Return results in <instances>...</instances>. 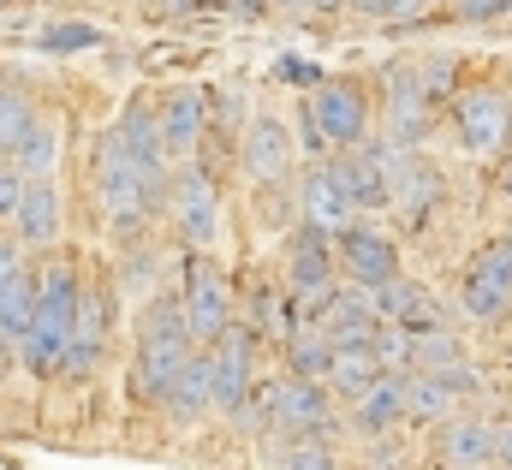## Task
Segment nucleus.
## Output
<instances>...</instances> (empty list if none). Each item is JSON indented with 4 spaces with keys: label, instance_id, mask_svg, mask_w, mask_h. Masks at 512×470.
<instances>
[{
    "label": "nucleus",
    "instance_id": "nucleus-1",
    "mask_svg": "<svg viewBox=\"0 0 512 470\" xmlns=\"http://www.w3.org/2000/svg\"><path fill=\"white\" fill-rule=\"evenodd\" d=\"M191 357H197V340H191L185 304H173V298L149 304L143 328H137V393L143 399H167Z\"/></svg>",
    "mask_w": 512,
    "mask_h": 470
},
{
    "label": "nucleus",
    "instance_id": "nucleus-2",
    "mask_svg": "<svg viewBox=\"0 0 512 470\" xmlns=\"http://www.w3.org/2000/svg\"><path fill=\"white\" fill-rule=\"evenodd\" d=\"M96 185H102V209H108V215H114V227H126V233H131V227H143V221L161 209V197H167V191H161V185H155V179H149V173L126 155L120 131H108V137H102Z\"/></svg>",
    "mask_w": 512,
    "mask_h": 470
},
{
    "label": "nucleus",
    "instance_id": "nucleus-3",
    "mask_svg": "<svg viewBox=\"0 0 512 470\" xmlns=\"http://www.w3.org/2000/svg\"><path fill=\"white\" fill-rule=\"evenodd\" d=\"M328 167H334L340 191L352 197V209H387L399 167H405V149L399 143H358V149H340Z\"/></svg>",
    "mask_w": 512,
    "mask_h": 470
},
{
    "label": "nucleus",
    "instance_id": "nucleus-4",
    "mask_svg": "<svg viewBox=\"0 0 512 470\" xmlns=\"http://www.w3.org/2000/svg\"><path fill=\"white\" fill-rule=\"evenodd\" d=\"M185 322H191V340H203V346H215L227 328H233V292H227V280H221V268L215 262H203V256H191L185 262Z\"/></svg>",
    "mask_w": 512,
    "mask_h": 470
},
{
    "label": "nucleus",
    "instance_id": "nucleus-5",
    "mask_svg": "<svg viewBox=\"0 0 512 470\" xmlns=\"http://www.w3.org/2000/svg\"><path fill=\"white\" fill-rule=\"evenodd\" d=\"M286 292H292V304H298V316H304V322H316V316L334 304V262H328V244H322L316 227H304V233L292 238Z\"/></svg>",
    "mask_w": 512,
    "mask_h": 470
},
{
    "label": "nucleus",
    "instance_id": "nucleus-6",
    "mask_svg": "<svg viewBox=\"0 0 512 470\" xmlns=\"http://www.w3.org/2000/svg\"><path fill=\"white\" fill-rule=\"evenodd\" d=\"M459 298H465V310H471L477 322H501V316H512V244L507 238H501V244H483V250L471 256Z\"/></svg>",
    "mask_w": 512,
    "mask_h": 470
},
{
    "label": "nucleus",
    "instance_id": "nucleus-7",
    "mask_svg": "<svg viewBox=\"0 0 512 470\" xmlns=\"http://www.w3.org/2000/svg\"><path fill=\"white\" fill-rule=\"evenodd\" d=\"M209 352H215V405H227L239 417L256 393V328L233 322Z\"/></svg>",
    "mask_w": 512,
    "mask_h": 470
},
{
    "label": "nucleus",
    "instance_id": "nucleus-8",
    "mask_svg": "<svg viewBox=\"0 0 512 470\" xmlns=\"http://www.w3.org/2000/svg\"><path fill=\"white\" fill-rule=\"evenodd\" d=\"M459 137H465V149H477V155H495V149H507L512 137V102L507 90H495V84H477V90H465L459 96Z\"/></svg>",
    "mask_w": 512,
    "mask_h": 470
},
{
    "label": "nucleus",
    "instance_id": "nucleus-9",
    "mask_svg": "<svg viewBox=\"0 0 512 470\" xmlns=\"http://www.w3.org/2000/svg\"><path fill=\"white\" fill-rule=\"evenodd\" d=\"M328 393H334L328 381H304V375L280 381V399H274V423H280L292 441H322V435L334 429Z\"/></svg>",
    "mask_w": 512,
    "mask_h": 470
},
{
    "label": "nucleus",
    "instance_id": "nucleus-10",
    "mask_svg": "<svg viewBox=\"0 0 512 470\" xmlns=\"http://www.w3.org/2000/svg\"><path fill=\"white\" fill-rule=\"evenodd\" d=\"M316 328L334 340V352H352V346H376V334H382V310H376V292H364V286H352V292H334V304L316 316Z\"/></svg>",
    "mask_w": 512,
    "mask_h": 470
},
{
    "label": "nucleus",
    "instance_id": "nucleus-11",
    "mask_svg": "<svg viewBox=\"0 0 512 470\" xmlns=\"http://www.w3.org/2000/svg\"><path fill=\"white\" fill-rule=\"evenodd\" d=\"M429 84H423V66H393L387 72V131L399 149H411L423 131H429Z\"/></svg>",
    "mask_w": 512,
    "mask_h": 470
},
{
    "label": "nucleus",
    "instance_id": "nucleus-12",
    "mask_svg": "<svg viewBox=\"0 0 512 470\" xmlns=\"http://www.w3.org/2000/svg\"><path fill=\"white\" fill-rule=\"evenodd\" d=\"M173 221H179V238L185 244H215V227H221V197H215V179L203 167H191L179 185H173Z\"/></svg>",
    "mask_w": 512,
    "mask_h": 470
},
{
    "label": "nucleus",
    "instance_id": "nucleus-13",
    "mask_svg": "<svg viewBox=\"0 0 512 470\" xmlns=\"http://www.w3.org/2000/svg\"><path fill=\"white\" fill-rule=\"evenodd\" d=\"M340 256H346V268H352V286H364V292H382V286L399 280V250H393L387 233L346 227V233H340Z\"/></svg>",
    "mask_w": 512,
    "mask_h": 470
},
{
    "label": "nucleus",
    "instance_id": "nucleus-14",
    "mask_svg": "<svg viewBox=\"0 0 512 470\" xmlns=\"http://www.w3.org/2000/svg\"><path fill=\"white\" fill-rule=\"evenodd\" d=\"M316 114H322V131H328L334 149H358L364 131H370V102H364V90H358V84H340V78L316 90Z\"/></svg>",
    "mask_w": 512,
    "mask_h": 470
},
{
    "label": "nucleus",
    "instance_id": "nucleus-15",
    "mask_svg": "<svg viewBox=\"0 0 512 470\" xmlns=\"http://www.w3.org/2000/svg\"><path fill=\"white\" fill-rule=\"evenodd\" d=\"M114 131H120V143H126L131 161H137V167L167 191L173 179H167V137H161V114H155V108H143V102H131L126 119H120Z\"/></svg>",
    "mask_w": 512,
    "mask_h": 470
},
{
    "label": "nucleus",
    "instance_id": "nucleus-16",
    "mask_svg": "<svg viewBox=\"0 0 512 470\" xmlns=\"http://www.w3.org/2000/svg\"><path fill=\"white\" fill-rule=\"evenodd\" d=\"M245 167H251L256 185H280L286 173H292V137H286V125L268 114H256L245 125Z\"/></svg>",
    "mask_w": 512,
    "mask_h": 470
},
{
    "label": "nucleus",
    "instance_id": "nucleus-17",
    "mask_svg": "<svg viewBox=\"0 0 512 470\" xmlns=\"http://www.w3.org/2000/svg\"><path fill=\"white\" fill-rule=\"evenodd\" d=\"M298 203H304V227H316V233H346L352 227V197L340 191V179H334V167H316L304 185H298Z\"/></svg>",
    "mask_w": 512,
    "mask_h": 470
},
{
    "label": "nucleus",
    "instance_id": "nucleus-18",
    "mask_svg": "<svg viewBox=\"0 0 512 470\" xmlns=\"http://www.w3.org/2000/svg\"><path fill=\"white\" fill-rule=\"evenodd\" d=\"M435 453H441V465H471V470H483L489 459H501V435H495L483 417H453V423H441V435H435Z\"/></svg>",
    "mask_w": 512,
    "mask_h": 470
},
{
    "label": "nucleus",
    "instance_id": "nucleus-19",
    "mask_svg": "<svg viewBox=\"0 0 512 470\" xmlns=\"http://www.w3.org/2000/svg\"><path fill=\"white\" fill-rule=\"evenodd\" d=\"M376 310H382V322H393V328H411V334H423V328H447L441 322V310H435V298L417 286V280H393V286H382L376 292Z\"/></svg>",
    "mask_w": 512,
    "mask_h": 470
},
{
    "label": "nucleus",
    "instance_id": "nucleus-20",
    "mask_svg": "<svg viewBox=\"0 0 512 470\" xmlns=\"http://www.w3.org/2000/svg\"><path fill=\"white\" fill-rule=\"evenodd\" d=\"M209 131V102L197 90H173L161 102V137H167V155H191Z\"/></svg>",
    "mask_w": 512,
    "mask_h": 470
},
{
    "label": "nucleus",
    "instance_id": "nucleus-21",
    "mask_svg": "<svg viewBox=\"0 0 512 470\" xmlns=\"http://www.w3.org/2000/svg\"><path fill=\"white\" fill-rule=\"evenodd\" d=\"M405 417V375H382L358 405H352V429L358 435H387Z\"/></svg>",
    "mask_w": 512,
    "mask_h": 470
},
{
    "label": "nucleus",
    "instance_id": "nucleus-22",
    "mask_svg": "<svg viewBox=\"0 0 512 470\" xmlns=\"http://www.w3.org/2000/svg\"><path fill=\"white\" fill-rule=\"evenodd\" d=\"M453 399H459V393H453L441 375H423V369L405 375V417H411V423H435V429L453 423Z\"/></svg>",
    "mask_w": 512,
    "mask_h": 470
},
{
    "label": "nucleus",
    "instance_id": "nucleus-23",
    "mask_svg": "<svg viewBox=\"0 0 512 470\" xmlns=\"http://www.w3.org/2000/svg\"><path fill=\"white\" fill-rule=\"evenodd\" d=\"M387 369H382V357L370 352V346H352V352H334V369H328V387L340 393V399H364L376 381H382Z\"/></svg>",
    "mask_w": 512,
    "mask_h": 470
},
{
    "label": "nucleus",
    "instance_id": "nucleus-24",
    "mask_svg": "<svg viewBox=\"0 0 512 470\" xmlns=\"http://www.w3.org/2000/svg\"><path fill=\"white\" fill-rule=\"evenodd\" d=\"M60 233V197L48 179H30V197H24V215H18V244H54Z\"/></svg>",
    "mask_w": 512,
    "mask_h": 470
},
{
    "label": "nucleus",
    "instance_id": "nucleus-25",
    "mask_svg": "<svg viewBox=\"0 0 512 470\" xmlns=\"http://www.w3.org/2000/svg\"><path fill=\"white\" fill-rule=\"evenodd\" d=\"M286 363H292V375H304V381H328V369H334V340H328L316 322H304V328L286 340Z\"/></svg>",
    "mask_w": 512,
    "mask_h": 470
},
{
    "label": "nucleus",
    "instance_id": "nucleus-26",
    "mask_svg": "<svg viewBox=\"0 0 512 470\" xmlns=\"http://www.w3.org/2000/svg\"><path fill=\"white\" fill-rule=\"evenodd\" d=\"M209 399H215V352H197L191 363H185V375L173 381L167 405H173V411H185V417H197Z\"/></svg>",
    "mask_w": 512,
    "mask_h": 470
},
{
    "label": "nucleus",
    "instance_id": "nucleus-27",
    "mask_svg": "<svg viewBox=\"0 0 512 470\" xmlns=\"http://www.w3.org/2000/svg\"><path fill=\"white\" fill-rule=\"evenodd\" d=\"M441 197V179H435V167H423V161H411L405 155V167H399V185H393V203H399V215H429V203Z\"/></svg>",
    "mask_w": 512,
    "mask_h": 470
},
{
    "label": "nucleus",
    "instance_id": "nucleus-28",
    "mask_svg": "<svg viewBox=\"0 0 512 470\" xmlns=\"http://www.w3.org/2000/svg\"><path fill=\"white\" fill-rule=\"evenodd\" d=\"M453 363H465V346H459L453 328H423V334H411V369L441 375V369H453Z\"/></svg>",
    "mask_w": 512,
    "mask_h": 470
},
{
    "label": "nucleus",
    "instance_id": "nucleus-29",
    "mask_svg": "<svg viewBox=\"0 0 512 470\" xmlns=\"http://www.w3.org/2000/svg\"><path fill=\"white\" fill-rule=\"evenodd\" d=\"M42 119L30 108V96L24 90H0V155H18V143L36 131Z\"/></svg>",
    "mask_w": 512,
    "mask_h": 470
},
{
    "label": "nucleus",
    "instance_id": "nucleus-30",
    "mask_svg": "<svg viewBox=\"0 0 512 470\" xmlns=\"http://www.w3.org/2000/svg\"><path fill=\"white\" fill-rule=\"evenodd\" d=\"M54 155H60V131L54 125H36L24 143H18V155H12V167L24 173V179H48V167H54Z\"/></svg>",
    "mask_w": 512,
    "mask_h": 470
},
{
    "label": "nucleus",
    "instance_id": "nucleus-31",
    "mask_svg": "<svg viewBox=\"0 0 512 470\" xmlns=\"http://www.w3.org/2000/svg\"><path fill=\"white\" fill-rule=\"evenodd\" d=\"M96 42H108L96 24H48L42 30V48H54V54H78V48H96Z\"/></svg>",
    "mask_w": 512,
    "mask_h": 470
},
{
    "label": "nucleus",
    "instance_id": "nucleus-32",
    "mask_svg": "<svg viewBox=\"0 0 512 470\" xmlns=\"http://www.w3.org/2000/svg\"><path fill=\"white\" fill-rule=\"evenodd\" d=\"M24 197H30V179H24L18 167H0V227H18Z\"/></svg>",
    "mask_w": 512,
    "mask_h": 470
},
{
    "label": "nucleus",
    "instance_id": "nucleus-33",
    "mask_svg": "<svg viewBox=\"0 0 512 470\" xmlns=\"http://www.w3.org/2000/svg\"><path fill=\"white\" fill-rule=\"evenodd\" d=\"M370 352L382 357L387 375H393V369H411V328H393V322H387L382 334H376V346H370Z\"/></svg>",
    "mask_w": 512,
    "mask_h": 470
},
{
    "label": "nucleus",
    "instance_id": "nucleus-34",
    "mask_svg": "<svg viewBox=\"0 0 512 470\" xmlns=\"http://www.w3.org/2000/svg\"><path fill=\"white\" fill-rule=\"evenodd\" d=\"M298 143H304V155H310V161H328V149H334V143H328V131H322L316 102H304V108H298Z\"/></svg>",
    "mask_w": 512,
    "mask_h": 470
},
{
    "label": "nucleus",
    "instance_id": "nucleus-35",
    "mask_svg": "<svg viewBox=\"0 0 512 470\" xmlns=\"http://www.w3.org/2000/svg\"><path fill=\"white\" fill-rule=\"evenodd\" d=\"M280 470H334V453H328L322 441H292L286 459H280Z\"/></svg>",
    "mask_w": 512,
    "mask_h": 470
},
{
    "label": "nucleus",
    "instance_id": "nucleus-36",
    "mask_svg": "<svg viewBox=\"0 0 512 470\" xmlns=\"http://www.w3.org/2000/svg\"><path fill=\"white\" fill-rule=\"evenodd\" d=\"M358 12H370V18H411V12H423V0H352Z\"/></svg>",
    "mask_w": 512,
    "mask_h": 470
},
{
    "label": "nucleus",
    "instance_id": "nucleus-37",
    "mask_svg": "<svg viewBox=\"0 0 512 470\" xmlns=\"http://www.w3.org/2000/svg\"><path fill=\"white\" fill-rule=\"evenodd\" d=\"M512 0H459V6H453V12H459V18H471V24H477V18H495V12H507Z\"/></svg>",
    "mask_w": 512,
    "mask_h": 470
},
{
    "label": "nucleus",
    "instance_id": "nucleus-38",
    "mask_svg": "<svg viewBox=\"0 0 512 470\" xmlns=\"http://www.w3.org/2000/svg\"><path fill=\"white\" fill-rule=\"evenodd\" d=\"M441 381H447L453 393H477V369H471V363H453V369H441Z\"/></svg>",
    "mask_w": 512,
    "mask_h": 470
},
{
    "label": "nucleus",
    "instance_id": "nucleus-39",
    "mask_svg": "<svg viewBox=\"0 0 512 470\" xmlns=\"http://www.w3.org/2000/svg\"><path fill=\"white\" fill-rule=\"evenodd\" d=\"M18 268H24V256H18V244H6V238H0V292H6V280H12Z\"/></svg>",
    "mask_w": 512,
    "mask_h": 470
},
{
    "label": "nucleus",
    "instance_id": "nucleus-40",
    "mask_svg": "<svg viewBox=\"0 0 512 470\" xmlns=\"http://www.w3.org/2000/svg\"><path fill=\"white\" fill-rule=\"evenodd\" d=\"M495 435H501V465L512 470V417H507V423H501V429H495Z\"/></svg>",
    "mask_w": 512,
    "mask_h": 470
},
{
    "label": "nucleus",
    "instance_id": "nucleus-41",
    "mask_svg": "<svg viewBox=\"0 0 512 470\" xmlns=\"http://www.w3.org/2000/svg\"><path fill=\"white\" fill-rule=\"evenodd\" d=\"M310 6H322V12H334V6H352V0H310Z\"/></svg>",
    "mask_w": 512,
    "mask_h": 470
},
{
    "label": "nucleus",
    "instance_id": "nucleus-42",
    "mask_svg": "<svg viewBox=\"0 0 512 470\" xmlns=\"http://www.w3.org/2000/svg\"><path fill=\"white\" fill-rule=\"evenodd\" d=\"M501 185H507V197H512V161H507V179H501Z\"/></svg>",
    "mask_w": 512,
    "mask_h": 470
},
{
    "label": "nucleus",
    "instance_id": "nucleus-43",
    "mask_svg": "<svg viewBox=\"0 0 512 470\" xmlns=\"http://www.w3.org/2000/svg\"><path fill=\"white\" fill-rule=\"evenodd\" d=\"M0 381H6V346H0Z\"/></svg>",
    "mask_w": 512,
    "mask_h": 470
},
{
    "label": "nucleus",
    "instance_id": "nucleus-44",
    "mask_svg": "<svg viewBox=\"0 0 512 470\" xmlns=\"http://www.w3.org/2000/svg\"><path fill=\"white\" fill-rule=\"evenodd\" d=\"M441 470H471V465H441Z\"/></svg>",
    "mask_w": 512,
    "mask_h": 470
},
{
    "label": "nucleus",
    "instance_id": "nucleus-45",
    "mask_svg": "<svg viewBox=\"0 0 512 470\" xmlns=\"http://www.w3.org/2000/svg\"><path fill=\"white\" fill-rule=\"evenodd\" d=\"M507 244H512V233H507Z\"/></svg>",
    "mask_w": 512,
    "mask_h": 470
}]
</instances>
